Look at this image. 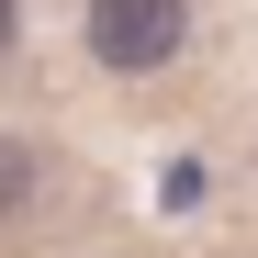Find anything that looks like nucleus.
Returning a JSON list of instances; mask_svg holds the SVG:
<instances>
[{
  "instance_id": "nucleus-1",
  "label": "nucleus",
  "mask_w": 258,
  "mask_h": 258,
  "mask_svg": "<svg viewBox=\"0 0 258 258\" xmlns=\"http://www.w3.org/2000/svg\"><path fill=\"white\" fill-rule=\"evenodd\" d=\"M191 34V0H90V56L101 68H168Z\"/></svg>"
},
{
  "instance_id": "nucleus-2",
  "label": "nucleus",
  "mask_w": 258,
  "mask_h": 258,
  "mask_svg": "<svg viewBox=\"0 0 258 258\" xmlns=\"http://www.w3.org/2000/svg\"><path fill=\"white\" fill-rule=\"evenodd\" d=\"M23 202H34V157H23V146H0V213H23Z\"/></svg>"
},
{
  "instance_id": "nucleus-3",
  "label": "nucleus",
  "mask_w": 258,
  "mask_h": 258,
  "mask_svg": "<svg viewBox=\"0 0 258 258\" xmlns=\"http://www.w3.org/2000/svg\"><path fill=\"white\" fill-rule=\"evenodd\" d=\"M12 23H23V0H0V45H12Z\"/></svg>"
}]
</instances>
